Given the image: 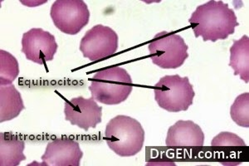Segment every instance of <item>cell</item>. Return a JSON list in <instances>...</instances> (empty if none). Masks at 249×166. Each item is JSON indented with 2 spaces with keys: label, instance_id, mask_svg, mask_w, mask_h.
<instances>
[{
  "label": "cell",
  "instance_id": "30bf717a",
  "mask_svg": "<svg viewBox=\"0 0 249 166\" xmlns=\"http://www.w3.org/2000/svg\"><path fill=\"white\" fill-rule=\"evenodd\" d=\"M83 157L78 141L71 138H56L48 143L42 155L41 166H79Z\"/></svg>",
  "mask_w": 249,
  "mask_h": 166
},
{
  "label": "cell",
  "instance_id": "52a82bcc",
  "mask_svg": "<svg viewBox=\"0 0 249 166\" xmlns=\"http://www.w3.org/2000/svg\"><path fill=\"white\" fill-rule=\"evenodd\" d=\"M119 37L112 28L98 24L89 29L80 42L83 56L95 62L109 58L118 50Z\"/></svg>",
  "mask_w": 249,
  "mask_h": 166
},
{
  "label": "cell",
  "instance_id": "7c38bea8",
  "mask_svg": "<svg viewBox=\"0 0 249 166\" xmlns=\"http://www.w3.org/2000/svg\"><path fill=\"white\" fill-rule=\"evenodd\" d=\"M25 142L9 132L0 134V166H18L25 161Z\"/></svg>",
  "mask_w": 249,
  "mask_h": 166
},
{
  "label": "cell",
  "instance_id": "9c48e42d",
  "mask_svg": "<svg viewBox=\"0 0 249 166\" xmlns=\"http://www.w3.org/2000/svg\"><path fill=\"white\" fill-rule=\"evenodd\" d=\"M64 114L66 121L88 131L102 122V107L92 97L87 99L78 96L66 100Z\"/></svg>",
  "mask_w": 249,
  "mask_h": 166
},
{
  "label": "cell",
  "instance_id": "3957f363",
  "mask_svg": "<svg viewBox=\"0 0 249 166\" xmlns=\"http://www.w3.org/2000/svg\"><path fill=\"white\" fill-rule=\"evenodd\" d=\"M144 136L142 124L128 115H116L106 127L108 147L121 157H131L141 152L144 147Z\"/></svg>",
  "mask_w": 249,
  "mask_h": 166
},
{
  "label": "cell",
  "instance_id": "5bb4252c",
  "mask_svg": "<svg viewBox=\"0 0 249 166\" xmlns=\"http://www.w3.org/2000/svg\"><path fill=\"white\" fill-rule=\"evenodd\" d=\"M230 67L234 71V76H240L245 83L249 82V38L244 35L234 40L230 48Z\"/></svg>",
  "mask_w": 249,
  "mask_h": 166
},
{
  "label": "cell",
  "instance_id": "6da1fadb",
  "mask_svg": "<svg viewBox=\"0 0 249 166\" xmlns=\"http://www.w3.org/2000/svg\"><path fill=\"white\" fill-rule=\"evenodd\" d=\"M189 23L196 38L202 37L204 42H213L227 39L239 25L234 10L228 3L215 0L198 6Z\"/></svg>",
  "mask_w": 249,
  "mask_h": 166
},
{
  "label": "cell",
  "instance_id": "ba28073f",
  "mask_svg": "<svg viewBox=\"0 0 249 166\" xmlns=\"http://www.w3.org/2000/svg\"><path fill=\"white\" fill-rule=\"evenodd\" d=\"M21 43L26 58L39 65L53 61L58 48L54 35L42 28H31L24 33Z\"/></svg>",
  "mask_w": 249,
  "mask_h": 166
},
{
  "label": "cell",
  "instance_id": "277c9868",
  "mask_svg": "<svg viewBox=\"0 0 249 166\" xmlns=\"http://www.w3.org/2000/svg\"><path fill=\"white\" fill-rule=\"evenodd\" d=\"M159 107L170 112L185 111L192 106L196 92L188 76L166 75L154 86Z\"/></svg>",
  "mask_w": 249,
  "mask_h": 166
},
{
  "label": "cell",
  "instance_id": "5b68a950",
  "mask_svg": "<svg viewBox=\"0 0 249 166\" xmlns=\"http://www.w3.org/2000/svg\"><path fill=\"white\" fill-rule=\"evenodd\" d=\"M189 47L179 34L160 32L148 45L154 64L163 69H177L189 57Z\"/></svg>",
  "mask_w": 249,
  "mask_h": 166
},
{
  "label": "cell",
  "instance_id": "8fae6325",
  "mask_svg": "<svg viewBox=\"0 0 249 166\" xmlns=\"http://www.w3.org/2000/svg\"><path fill=\"white\" fill-rule=\"evenodd\" d=\"M204 133L192 121H178L168 129L166 147L171 148L202 147L204 145Z\"/></svg>",
  "mask_w": 249,
  "mask_h": 166
},
{
  "label": "cell",
  "instance_id": "e0dca14e",
  "mask_svg": "<svg viewBox=\"0 0 249 166\" xmlns=\"http://www.w3.org/2000/svg\"><path fill=\"white\" fill-rule=\"evenodd\" d=\"M245 141L238 135L232 132H221L211 141V147H246Z\"/></svg>",
  "mask_w": 249,
  "mask_h": 166
},
{
  "label": "cell",
  "instance_id": "8992f818",
  "mask_svg": "<svg viewBox=\"0 0 249 166\" xmlns=\"http://www.w3.org/2000/svg\"><path fill=\"white\" fill-rule=\"evenodd\" d=\"M50 16L58 30L76 35L88 25L91 14L82 0H57L52 5Z\"/></svg>",
  "mask_w": 249,
  "mask_h": 166
},
{
  "label": "cell",
  "instance_id": "2e32d148",
  "mask_svg": "<svg viewBox=\"0 0 249 166\" xmlns=\"http://www.w3.org/2000/svg\"><path fill=\"white\" fill-rule=\"evenodd\" d=\"M232 121L241 127H249V93L241 94L235 99L230 108Z\"/></svg>",
  "mask_w": 249,
  "mask_h": 166
},
{
  "label": "cell",
  "instance_id": "4fadbf2b",
  "mask_svg": "<svg viewBox=\"0 0 249 166\" xmlns=\"http://www.w3.org/2000/svg\"><path fill=\"white\" fill-rule=\"evenodd\" d=\"M25 109L21 93L15 85L1 86L0 88V121H11Z\"/></svg>",
  "mask_w": 249,
  "mask_h": 166
},
{
  "label": "cell",
  "instance_id": "9a60e30c",
  "mask_svg": "<svg viewBox=\"0 0 249 166\" xmlns=\"http://www.w3.org/2000/svg\"><path fill=\"white\" fill-rule=\"evenodd\" d=\"M19 75V65L13 54L0 50V85L9 86L15 82Z\"/></svg>",
  "mask_w": 249,
  "mask_h": 166
},
{
  "label": "cell",
  "instance_id": "7a4b0ae2",
  "mask_svg": "<svg viewBox=\"0 0 249 166\" xmlns=\"http://www.w3.org/2000/svg\"><path fill=\"white\" fill-rule=\"evenodd\" d=\"M91 97L102 104L119 105L129 97L133 90V81L124 68L113 66L104 68L90 79Z\"/></svg>",
  "mask_w": 249,
  "mask_h": 166
}]
</instances>
